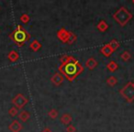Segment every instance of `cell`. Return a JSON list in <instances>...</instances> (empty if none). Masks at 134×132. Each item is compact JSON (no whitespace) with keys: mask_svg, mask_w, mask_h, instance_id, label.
Returning <instances> with one entry per match:
<instances>
[{"mask_svg":"<svg viewBox=\"0 0 134 132\" xmlns=\"http://www.w3.org/2000/svg\"><path fill=\"white\" fill-rule=\"evenodd\" d=\"M132 4H133V5H134V0H132Z\"/></svg>","mask_w":134,"mask_h":132,"instance_id":"cell-26","label":"cell"},{"mask_svg":"<svg viewBox=\"0 0 134 132\" xmlns=\"http://www.w3.org/2000/svg\"><path fill=\"white\" fill-rule=\"evenodd\" d=\"M41 132H52V130H51V129H50V128H45L44 129H43V130H42V131H41Z\"/></svg>","mask_w":134,"mask_h":132,"instance_id":"cell-25","label":"cell"},{"mask_svg":"<svg viewBox=\"0 0 134 132\" xmlns=\"http://www.w3.org/2000/svg\"><path fill=\"white\" fill-rule=\"evenodd\" d=\"M29 100L24 95L22 94H18L15 97L12 98V104L14 105V106L18 108V109H22L27 104H28Z\"/></svg>","mask_w":134,"mask_h":132,"instance_id":"cell-5","label":"cell"},{"mask_svg":"<svg viewBox=\"0 0 134 132\" xmlns=\"http://www.w3.org/2000/svg\"><path fill=\"white\" fill-rule=\"evenodd\" d=\"M107 84H108L109 86H111V87L115 86L116 84H118V79H117V77H115V76H110V77H108V80H107Z\"/></svg>","mask_w":134,"mask_h":132,"instance_id":"cell-18","label":"cell"},{"mask_svg":"<svg viewBox=\"0 0 134 132\" xmlns=\"http://www.w3.org/2000/svg\"><path fill=\"white\" fill-rule=\"evenodd\" d=\"M58 70L60 73L63 74V77H65L69 82H73L84 72V66H82V64L75 57H72L66 62L61 63Z\"/></svg>","mask_w":134,"mask_h":132,"instance_id":"cell-1","label":"cell"},{"mask_svg":"<svg viewBox=\"0 0 134 132\" xmlns=\"http://www.w3.org/2000/svg\"><path fill=\"white\" fill-rule=\"evenodd\" d=\"M113 19L118 24H119L121 27H124L132 19V14L126 8L121 7L113 14Z\"/></svg>","mask_w":134,"mask_h":132,"instance_id":"cell-3","label":"cell"},{"mask_svg":"<svg viewBox=\"0 0 134 132\" xmlns=\"http://www.w3.org/2000/svg\"><path fill=\"white\" fill-rule=\"evenodd\" d=\"M19 109H18L16 106H12L11 108H10L9 110H8V114H9V116H11V117H17V116H19Z\"/></svg>","mask_w":134,"mask_h":132,"instance_id":"cell-21","label":"cell"},{"mask_svg":"<svg viewBox=\"0 0 134 132\" xmlns=\"http://www.w3.org/2000/svg\"><path fill=\"white\" fill-rule=\"evenodd\" d=\"M8 128H9V130L11 132H19L22 129V125H21V123L19 120L16 119V120H13L10 123Z\"/></svg>","mask_w":134,"mask_h":132,"instance_id":"cell-8","label":"cell"},{"mask_svg":"<svg viewBox=\"0 0 134 132\" xmlns=\"http://www.w3.org/2000/svg\"><path fill=\"white\" fill-rule=\"evenodd\" d=\"M8 59L11 62H16V61L19 59V54L18 53V51H16V50H13L8 53Z\"/></svg>","mask_w":134,"mask_h":132,"instance_id":"cell-14","label":"cell"},{"mask_svg":"<svg viewBox=\"0 0 134 132\" xmlns=\"http://www.w3.org/2000/svg\"><path fill=\"white\" fill-rule=\"evenodd\" d=\"M19 118L20 121H22V122H27V121L30 119V114L29 113L28 111H26V110H21L20 112L19 113Z\"/></svg>","mask_w":134,"mask_h":132,"instance_id":"cell-12","label":"cell"},{"mask_svg":"<svg viewBox=\"0 0 134 132\" xmlns=\"http://www.w3.org/2000/svg\"><path fill=\"white\" fill-rule=\"evenodd\" d=\"M9 38L13 42L17 44V46L22 47L27 41H30V34L21 25H18L16 30H14L9 35Z\"/></svg>","mask_w":134,"mask_h":132,"instance_id":"cell-2","label":"cell"},{"mask_svg":"<svg viewBox=\"0 0 134 132\" xmlns=\"http://www.w3.org/2000/svg\"><path fill=\"white\" fill-rule=\"evenodd\" d=\"M119 93L126 99L128 103H132L134 101V84L132 82H129L126 85H124L120 90Z\"/></svg>","mask_w":134,"mask_h":132,"instance_id":"cell-4","label":"cell"},{"mask_svg":"<svg viewBox=\"0 0 134 132\" xmlns=\"http://www.w3.org/2000/svg\"><path fill=\"white\" fill-rule=\"evenodd\" d=\"M108 44H109L110 48L112 49V50H113V51H115V50H117V49L119 47V41H116V39H112V41H110V42L108 43Z\"/></svg>","mask_w":134,"mask_h":132,"instance_id":"cell-20","label":"cell"},{"mask_svg":"<svg viewBox=\"0 0 134 132\" xmlns=\"http://www.w3.org/2000/svg\"><path fill=\"white\" fill-rule=\"evenodd\" d=\"M98 62L97 61V60L94 57H90L89 59H87V61H86V67L87 68L88 70H94L95 68H97Z\"/></svg>","mask_w":134,"mask_h":132,"instance_id":"cell-9","label":"cell"},{"mask_svg":"<svg viewBox=\"0 0 134 132\" xmlns=\"http://www.w3.org/2000/svg\"><path fill=\"white\" fill-rule=\"evenodd\" d=\"M75 131H76V128L73 125H69L66 128V132H75Z\"/></svg>","mask_w":134,"mask_h":132,"instance_id":"cell-24","label":"cell"},{"mask_svg":"<svg viewBox=\"0 0 134 132\" xmlns=\"http://www.w3.org/2000/svg\"><path fill=\"white\" fill-rule=\"evenodd\" d=\"M131 58V54H130V51L128 50H125L124 52H122L120 55V59L122 60L123 61H130V59Z\"/></svg>","mask_w":134,"mask_h":132,"instance_id":"cell-19","label":"cell"},{"mask_svg":"<svg viewBox=\"0 0 134 132\" xmlns=\"http://www.w3.org/2000/svg\"><path fill=\"white\" fill-rule=\"evenodd\" d=\"M57 37L62 42L66 44L67 41H68V38H69V31L67 30H65L64 28H62L61 30L57 32Z\"/></svg>","mask_w":134,"mask_h":132,"instance_id":"cell-6","label":"cell"},{"mask_svg":"<svg viewBox=\"0 0 134 132\" xmlns=\"http://www.w3.org/2000/svg\"><path fill=\"white\" fill-rule=\"evenodd\" d=\"M76 39H77V36L75 35L74 32L69 31V38H68V41H67L66 44H68V45L74 44V43L76 41Z\"/></svg>","mask_w":134,"mask_h":132,"instance_id":"cell-17","label":"cell"},{"mask_svg":"<svg viewBox=\"0 0 134 132\" xmlns=\"http://www.w3.org/2000/svg\"><path fill=\"white\" fill-rule=\"evenodd\" d=\"M100 51L105 57H109V56H111V54L114 52L113 50H112V49L110 48L109 44H106L105 46H103L102 48H101Z\"/></svg>","mask_w":134,"mask_h":132,"instance_id":"cell-11","label":"cell"},{"mask_svg":"<svg viewBox=\"0 0 134 132\" xmlns=\"http://www.w3.org/2000/svg\"><path fill=\"white\" fill-rule=\"evenodd\" d=\"M48 116L50 118L55 119L56 117H58V111L55 109V108H52V109H51L50 111L48 112Z\"/></svg>","mask_w":134,"mask_h":132,"instance_id":"cell-22","label":"cell"},{"mask_svg":"<svg viewBox=\"0 0 134 132\" xmlns=\"http://www.w3.org/2000/svg\"><path fill=\"white\" fill-rule=\"evenodd\" d=\"M108 27L109 26H108V22H107L106 20H100L98 24H97V28L100 32H105L106 30H108Z\"/></svg>","mask_w":134,"mask_h":132,"instance_id":"cell-15","label":"cell"},{"mask_svg":"<svg viewBox=\"0 0 134 132\" xmlns=\"http://www.w3.org/2000/svg\"><path fill=\"white\" fill-rule=\"evenodd\" d=\"M107 68H108V70L109 72L114 73V72H116L118 69H119V65H118V63L116 62V61H111L107 64Z\"/></svg>","mask_w":134,"mask_h":132,"instance_id":"cell-16","label":"cell"},{"mask_svg":"<svg viewBox=\"0 0 134 132\" xmlns=\"http://www.w3.org/2000/svg\"><path fill=\"white\" fill-rule=\"evenodd\" d=\"M41 47H42L41 43L37 39H33L30 44V49L33 51H38L39 50H41Z\"/></svg>","mask_w":134,"mask_h":132,"instance_id":"cell-13","label":"cell"},{"mask_svg":"<svg viewBox=\"0 0 134 132\" xmlns=\"http://www.w3.org/2000/svg\"><path fill=\"white\" fill-rule=\"evenodd\" d=\"M20 21L21 22H23L24 24H28L29 22H30V17H29V15L28 14H23V15H21V17H20Z\"/></svg>","mask_w":134,"mask_h":132,"instance_id":"cell-23","label":"cell"},{"mask_svg":"<svg viewBox=\"0 0 134 132\" xmlns=\"http://www.w3.org/2000/svg\"><path fill=\"white\" fill-rule=\"evenodd\" d=\"M63 80H64V77H63V74H61L60 73H56L53 74V76L51 78V81L52 83L56 86H59L60 84H63Z\"/></svg>","mask_w":134,"mask_h":132,"instance_id":"cell-7","label":"cell"},{"mask_svg":"<svg viewBox=\"0 0 134 132\" xmlns=\"http://www.w3.org/2000/svg\"><path fill=\"white\" fill-rule=\"evenodd\" d=\"M60 120H61V122L63 123V125H66V126L68 125V126H69L70 123L73 121V117H72V115H70V114L64 113L61 116Z\"/></svg>","mask_w":134,"mask_h":132,"instance_id":"cell-10","label":"cell"},{"mask_svg":"<svg viewBox=\"0 0 134 132\" xmlns=\"http://www.w3.org/2000/svg\"><path fill=\"white\" fill-rule=\"evenodd\" d=\"M133 84H134V82H133Z\"/></svg>","mask_w":134,"mask_h":132,"instance_id":"cell-27","label":"cell"}]
</instances>
